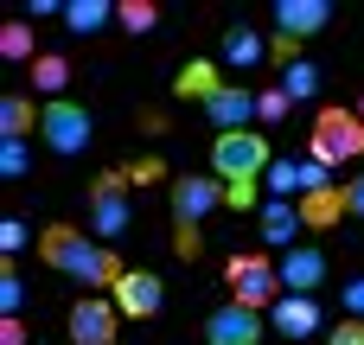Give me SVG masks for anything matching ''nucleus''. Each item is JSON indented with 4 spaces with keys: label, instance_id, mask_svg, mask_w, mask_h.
<instances>
[{
    "label": "nucleus",
    "instance_id": "obj_1",
    "mask_svg": "<svg viewBox=\"0 0 364 345\" xmlns=\"http://www.w3.org/2000/svg\"><path fill=\"white\" fill-rule=\"evenodd\" d=\"M32 250L45 256V269H58L64 282H83L90 294H115V282L128 275L122 256H115L109 243H96L90 230H77V224H45Z\"/></svg>",
    "mask_w": 364,
    "mask_h": 345
},
{
    "label": "nucleus",
    "instance_id": "obj_2",
    "mask_svg": "<svg viewBox=\"0 0 364 345\" xmlns=\"http://www.w3.org/2000/svg\"><path fill=\"white\" fill-rule=\"evenodd\" d=\"M166 198H173V250H179L186 262H198V256H205L198 224H205L218 205H230V192H224V179H218V173H205V179H198V173H186V179H173V192H166Z\"/></svg>",
    "mask_w": 364,
    "mask_h": 345
},
{
    "label": "nucleus",
    "instance_id": "obj_3",
    "mask_svg": "<svg viewBox=\"0 0 364 345\" xmlns=\"http://www.w3.org/2000/svg\"><path fill=\"white\" fill-rule=\"evenodd\" d=\"M275 166V147L262 128H237V134H211V173L224 186H262Z\"/></svg>",
    "mask_w": 364,
    "mask_h": 345
},
{
    "label": "nucleus",
    "instance_id": "obj_4",
    "mask_svg": "<svg viewBox=\"0 0 364 345\" xmlns=\"http://www.w3.org/2000/svg\"><path fill=\"white\" fill-rule=\"evenodd\" d=\"M307 160H320L326 173H333V166H352V160H364V122H358V109H339V102H326V109L314 115Z\"/></svg>",
    "mask_w": 364,
    "mask_h": 345
},
{
    "label": "nucleus",
    "instance_id": "obj_5",
    "mask_svg": "<svg viewBox=\"0 0 364 345\" xmlns=\"http://www.w3.org/2000/svg\"><path fill=\"white\" fill-rule=\"evenodd\" d=\"M128 166H102L96 179H90V230H96V243H109L115 250V237H128V224H134V198H128Z\"/></svg>",
    "mask_w": 364,
    "mask_h": 345
},
{
    "label": "nucleus",
    "instance_id": "obj_6",
    "mask_svg": "<svg viewBox=\"0 0 364 345\" xmlns=\"http://www.w3.org/2000/svg\"><path fill=\"white\" fill-rule=\"evenodd\" d=\"M224 282H230V301H237V307H256V314H269V307L288 294V288H282V262H269L262 250H256V256H250V250L230 256V262H224Z\"/></svg>",
    "mask_w": 364,
    "mask_h": 345
},
{
    "label": "nucleus",
    "instance_id": "obj_7",
    "mask_svg": "<svg viewBox=\"0 0 364 345\" xmlns=\"http://www.w3.org/2000/svg\"><path fill=\"white\" fill-rule=\"evenodd\" d=\"M38 141H45V154H58V160H77V154H90V141H96V115H90L83 102L58 96V102H45Z\"/></svg>",
    "mask_w": 364,
    "mask_h": 345
},
{
    "label": "nucleus",
    "instance_id": "obj_8",
    "mask_svg": "<svg viewBox=\"0 0 364 345\" xmlns=\"http://www.w3.org/2000/svg\"><path fill=\"white\" fill-rule=\"evenodd\" d=\"M115 339H122L115 294H77L70 301V345H115Z\"/></svg>",
    "mask_w": 364,
    "mask_h": 345
},
{
    "label": "nucleus",
    "instance_id": "obj_9",
    "mask_svg": "<svg viewBox=\"0 0 364 345\" xmlns=\"http://www.w3.org/2000/svg\"><path fill=\"white\" fill-rule=\"evenodd\" d=\"M262 339H269V314H256V307L224 301L205 314V345H262Z\"/></svg>",
    "mask_w": 364,
    "mask_h": 345
},
{
    "label": "nucleus",
    "instance_id": "obj_10",
    "mask_svg": "<svg viewBox=\"0 0 364 345\" xmlns=\"http://www.w3.org/2000/svg\"><path fill=\"white\" fill-rule=\"evenodd\" d=\"M115 307H122V320H154V314L166 307V282L147 275V269H128V275L115 282Z\"/></svg>",
    "mask_w": 364,
    "mask_h": 345
},
{
    "label": "nucleus",
    "instance_id": "obj_11",
    "mask_svg": "<svg viewBox=\"0 0 364 345\" xmlns=\"http://www.w3.org/2000/svg\"><path fill=\"white\" fill-rule=\"evenodd\" d=\"M269 327L282 333V339H314V333H326V314H320V301L314 294H282L275 307H269Z\"/></svg>",
    "mask_w": 364,
    "mask_h": 345
},
{
    "label": "nucleus",
    "instance_id": "obj_12",
    "mask_svg": "<svg viewBox=\"0 0 364 345\" xmlns=\"http://www.w3.org/2000/svg\"><path fill=\"white\" fill-rule=\"evenodd\" d=\"M198 109H205V122H211L218 134H237V128L256 122V90H250V83H224V90H218L211 102H198Z\"/></svg>",
    "mask_w": 364,
    "mask_h": 345
},
{
    "label": "nucleus",
    "instance_id": "obj_13",
    "mask_svg": "<svg viewBox=\"0 0 364 345\" xmlns=\"http://www.w3.org/2000/svg\"><path fill=\"white\" fill-rule=\"evenodd\" d=\"M333 26V0H275V32L282 38H314V32H326Z\"/></svg>",
    "mask_w": 364,
    "mask_h": 345
},
{
    "label": "nucleus",
    "instance_id": "obj_14",
    "mask_svg": "<svg viewBox=\"0 0 364 345\" xmlns=\"http://www.w3.org/2000/svg\"><path fill=\"white\" fill-rule=\"evenodd\" d=\"M320 282H326V250L320 243H294L282 256V288L288 294H320Z\"/></svg>",
    "mask_w": 364,
    "mask_h": 345
},
{
    "label": "nucleus",
    "instance_id": "obj_15",
    "mask_svg": "<svg viewBox=\"0 0 364 345\" xmlns=\"http://www.w3.org/2000/svg\"><path fill=\"white\" fill-rule=\"evenodd\" d=\"M38 122H45V102L32 90H6L0 96V141H32Z\"/></svg>",
    "mask_w": 364,
    "mask_h": 345
},
{
    "label": "nucleus",
    "instance_id": "obj_16",
    "mask_svg": "<svg viewBox=\"0 0 364 345\" xmlns=\"http://www.w3.org/2000/svg\"><path fill=\"white\" fill-rule=\"evenodd\" d=\"M256 224H262V243L282 250V256H288V250L301 243V230H307V224H301V205H288V198H262Z\"/></svg>",
    "mask_w": 364,
    "mask_h": 345
},
{
    "label": "nucleus",
    "instance_id": "obj_17",
    "mask_svg": "<svg viewBox=\"0 0 364 345\" xmlns=\"http://www.w3.org/2000/svg\"><path fill=\"white\" fill-rule=\"evenodd\" d=\"M218 64H224V70H256V64H269V38L250 32V26H224Z\"/></svg>",
    "mask_w": 364,
    "mask_h": 345
},
{
    "label": "nucleus",
    "instance_id": "obj_18",
    "mask_svg": "<svg viewBox=\"0 0 364 345\" xmlns=\"http://www.w3.org/2000/svg\"><path fill=\"white\" fill-rule=\"evenodd\" d=\"M224 83H230V77H224V64H218V58H192V64H179L173 96H186V102H211Z\"/></svg>",
    "mask_w": 364,
    "mask_h": 345
},
{
    "label": "nucleus",
    "instance_id": "obj_19",
    "mask_svg": "<svg viewBox=\"0 0 364 345\" xmlns=\"http://www.w3.org/2000/svg\"><path fill=\"white\" fill-rule=\"evenodd\" d=\"M64 83H70V58H64V51H45V58L26 70V90H32L38 102H58V96H64Z\"/></svg>",
    "mask_w": 364,
    "mask_h": 345
},
{
    "label": "nucleus",
    "instance_id": "obj_20",
    "mask_svg": "<svg viewBox=\"0 0 364 345\" xmlns=\"http://www.w3.org/2000/svg\"><path fill=\"white\" fill-rule=\"evenodd\" d=\"M339 218H346V179L326 186V192H314V198H301V224L307 230H333Z\"/></svg>",
    "mask_w": 364,
    "mask_h": 345
},
{
    "label": "nucleus",
    "instance_id": "obj_21",
    "mask_svg": "<svg viewBox=\"0 0 364 345\" xmlns=\"http://www.w3.org/2000/svg\"><path fill=\"white\" fill-rule=\"evenodd\" d=\"M109 19H115V0H64V26L77 38H96Z\"/></svg>",
    "mask_w": 364,
    "mask_h": 345
},
{
    "label": "nucleus",
    "instance_id": "obj_22",
    "mask_svg": "<svg viewBox=\"0 0 364 345\" xmlns=\"http://www.w3.org/2000/svg\"><path fill=\"white\" fill-rule=\"evenodd\" d=\"M0 58H6V64H26V70H32V64H38V58H45V51H38V38H32V26H26V19H13V26H0Z\"/></svg>",
    "mask_w": 364,
    "mask_h": 345
},
{
    "label": "nucleus",
    "instance_id": "obj_23",
    "mask_svg": "<svg viewBox=\"0 0 364 345\" xmlns=\"http://www.w3.org/2000/svg\"><path fill=\"white\" fill-rule=\"evenodd\" d=\"M282 90H288V102H314L320 96V64H307V58L282 64Z\"/></svg>",
    "mask_w": 364,
    "mask_h": 345
},
{
    "label": "nucleus",
    "instance_id": "obj_24",
    "mask_svg": "<svg viewBox=\"0 0 364 345\" xmlns=\"http://www.w3.org/2000/svg\"><path fill=\"white\" fill-rule=\"evenodd\" d=\"M115 19H122V32H141V38H147V32L160 26V6H154V0H115Z\"/></svg>",
    "mask_w": 364,
    "mask_h": 345
},
{
    "label": "nucleus",
    "instance_id": "obj_25",
    "mask_svg": "<svg viewBox=\"0 0 364 345\" xmlns=\"http://www.w3.org/2000/svg\"><path fill=\"white\" fill-rule=\"evenodd\" d=\"M288 115H294V102H288L282 83H275V90H256V122H262V128H282Z\"/></svg>",
    "mask_w": 364,
    "mask_h": 345
},
{
    "label": "nucleus",
    "instance_id": "obj_26",
    "mask_svg": "<svg viewBox=\"0 0 364 345\" xmlns=\"http://www.w3.org/2000/svg\"><path fill=\"white\" fill-rule=\"evenodd\" d=\"M19 307H26V282L13 262H0V320H19Z\"/></svg>",
    "mask_w": 364,
    "mask_h": 345
},
{
    "label": "nucleus",
    "instance_id": "obj_27",
    "mask_svg": "<svg viewBox=\"0 0 364 345\" xmlns=\"http://www.w3.org/2000/svg\"><path fill=\"white\" fill-rule=\"evenodd\" d=\"M0 173H6V179H26V173H32V147H26V141H0Z\"/></svg>",
    "mask_w": 364,
    "mask_h": 345
},
{
    "label": "nucleus",
    "instance_id": "obj_28",
    "mask_svg": "<svg viewBox=\"0 0 364 345\" xmlns=\"http://www.w3.org/2000/svg\"><path fill=\"white\" fill-rule=\"evenodd\" d=\"M26 243H38V237H32V230H26V224H19V218H0V256H6V262H13V256H19V250H26Z\"/></svg>",
    "mask_w": 364,
    "mask_h": 345
},
{
    "label": "nucleus",
    "instance_id": "obj_29",
    "mask_svg": "<svg viewBox=\"0 0 364 345\" xmlns=\"http://www.w3.org/2000/svg\"><path fill=\"white\" fill-rule=\"evenodd\" d=\"M339 301H346V320H364V275H352L339 288Z\"/></svg>",
    "mask_w": 364,
    "mask_h": 345
},
{
    "label": "nucleus",
    "instance_id": "obj_30",
    "mask_svg": "<svg viewBox=\"0 0 364 345\" xmlns=\"http://www.w3.org/2000/svg\"><path fill=\"white\" fill-rule=\"evenodd\" d=\"M128 179H134V186H154V179H166V166L147 154V160H134V166H128Z\"/></svg>",
    "mask_w": 364,
    "mask_h": 345
},
{
    "label": "nucleus",
    "instance_id": "obj_31",
    "mask_svg": "<svg viewBox=\"0 0 364 345\" xmlns=\"http://www.w3.org/2000/svg\"><path fill=\"white\" fill-rule=\"evenodd\" d=\"M326 345H364V320H339V327L326 333Z\"/></svg>",
    "mask_w": 364,
    "mask_h": 345
},
{
    "label": "nucleus",
    "instance_id": "obj_32",
    "mask_svg": "<svg viewBox=\"0 0 364 345\" xmlns=\"http://www.w3.org/2000/svg\"><path fill=\"white\" fill-rule=\"evenodd\" d=\"M346 218H358V224H364V173H358V179H346Z\"/></svg>",
    "mask_w": 364,
    "mask_h": 345
},
{
    "label": "nucleus",
    "instance_id": "obj_33",
    "mask_svg": "<svg viewBox=\"0 0 364 345\" xmlns=\"http://www.w3.org/2000/svg\"><path fill=\"white\" fill-rule=\"evenodd\" d=\"M0 345H26V320H0Z\"/></svg>",
    "mask_w": 364,
    "mask_h": 345
},
{
    "label": "nucleus",
    "instance_id": "obj_34",
    "mask_svg": "<svg viewBox=\"0 0 364 345\" xmlns=\"http://www.w3.org/2000/svg\"><path fill=\"white\" fill-rule=\"evenodd\" d=\"M358 122H364V96H358Z\"/></svg>",
    "mask_w": 364,
    "mask_h": 345
}]
</instances>
